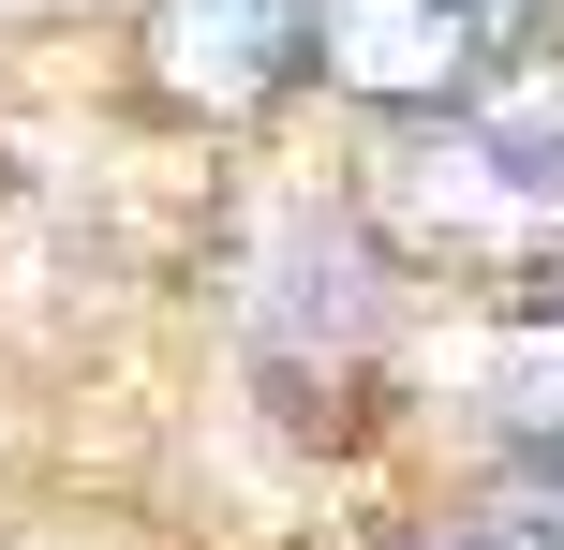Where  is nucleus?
Segmentation results:
<instances>
[{
    "label": "nucleus",
    "instance_id": "f257e3e1",
    "mask_svg": "<svg viewBox=\"0 0 564 550\" xmlns=\"http://www.w3.org/2000/svg\"><path fill=\"white\" fill-rule=\"evenodd\" d=\"M371 224L416 268H506V283H550V254H564V194L535 164H506L460 105H431L416 134L371 164Z\"/></svg>",
    "mask_w": 564,
    "mask_h": 550
},
{
    "label": "nucleus",
    "instance_id": "f03ea898",
    "mask_svg": "<svg viewBox=\"0 0 564 550\" xmlns=\"http://www.w3.org/2000/svg\"><path fill=\"white\" fill-rule=\"evenodd\" d=\"M535 30H550V0H327L312 60H327L357 105L431 119V105H460L506 45H535Z\"/></svg>",
    "mask_w": 564,
    "mask_h": 550
},
{
    "label": "nucleus",
    "instance_id": "7ed1b4c3",
    "mask_svg": "<svg viewBox=\"0 0 564 550\" xmlns=\"http://www.w3.org/2000/svg\"><path fill=\"white\" fill-rule=\"evenodd\" d=\"M312 30H327V0H149L134 45L178 119H253L282 75H312Z\"/></svg>",
    "mask_w": 564,
    "mask_h": 550
},
{
    "label": "nucleus",
    "instance_id": "20e7f679",
    "mask_svg": "<svg viewBox=\"0 0 564 550\" xmlns=\"http://www.w3.org/2000/svg\"><path fill=\"white\" fill-rule=\"evenodd\" d=\"M253 343L297 373V357H371V327H387V254H371L341 208H297V224L268 238V268H253Z\"/></svg>",
    "mask_w": 564,
    "mask_h": 550
},
{
    "label": "nucleus",
    "instance_id": "39448f33",
    "mask_svg": "<svg viewBox=\"0 0 564 550\" xmlns=\"http://www.w3.org/2000/svg\"><path fill=\"white\" fill-rule=\"evenodd\" d=\"M476 417H490L506 462H564V313H550V298L476 343Z\"/></svg>",
    "mask_w": 564,
    "mask_h": 550
},
{
    "label": "nucleus",
    "instance_id": "423d86ee",
    "mask_svg": "<svg viewBox=\"0 0 564 550\" xmlns=\"http://www.w3.org/2000/svg\"><path fill=\"white\" fill-rule=\"evenodd\" d=\"M490 506H506V521L535 536V550H564V462H520V476H506Z\"/></svg>",
    "mask_w": 564,
    "mask_h": 550
},
{
    "label": "nucleus",
    "instance_id": "0eeeda50",
    "mask_svg": "<svg viewBox=\"0 0 564 550\" xmlns=\"http://www.w3.org/2000/svg\"><path fill=\"white\" fill-rule=\"evenodd\" d=\"M401 550H535V536H520L506 506H460V521H416V536H401Z\"/></svg>",
    "mask_w": 564,
    "mask_h": 550
},
{
    "label": "nucleus",
    "instance_id": "6e6552de",
    "mask_svg": "<svg viewBox=\"0 0 564 550\" xmlns=\"http://www.w3.org/2000/svg\"><path fill=\"white\" fill-rule=\"evenodd\" d=\"M550 313H564V254H550Z\"/></svg>",
    "mask_w": 564,
    "mask_h": 550
}]
</instances>
